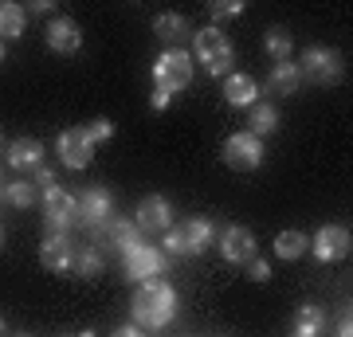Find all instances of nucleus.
Masks as SVG:
<instances>
[{
	"label": "nucleus",
	"mask_w": 353,
	"mask_h": 337,
	"mask_svg": "<svg viewBox=\"0 0 353 337\" xmlns=\"http://www.w3.org/2000/svg\"><path fill=\"white\" fill-rule=\"evenodd\" d=\"M130 314L145 329H165L176 314V290L169 283H161V278H150V283L138 287V294L130 302Z\"/></svg>",
	"instance_id": "f257e3e1"
},
{
	"label": "nucleus",
	"mask_w": 353,
	"mask_h": 337,
	"mask_svg": "<svg viewBox=\"0 0 353 337\" xmlns=\"http://www.w3.org/2000/svg\"><path fill=\"white\" fill-rule=\"evenodd\" d=\"M192 51H196V59L204 63V71H208L212 79L232 75L236 55H232V43H228V36L220 32V28H201V32L192 36Z\"/></svg>",
	"instance_id": "f03ea898"
},
{
	"label": "nucleus",
	"mask_w": 353,
	"mask_h": 337,
	"mask_svg": "<svg viewBox=\"0 0 353 337\" xmlns=\"http://www.w3.org/2000/svg\"><path fill=\"white\" fill-rule=\"evenodd\" d=\"M216 243V227L212 220H204V216H196V220H185V224H176L165 232V255H201V251H208Z\"/></svg>",
	"instance_id": "7ed1b4c3"
},
{
	"label": "nucleus",
	"mask_w": 353,
	"mask_h": 337,
	"mask_svg": "<svg viewBox=\"0 0 353 337\" xmlns=\"http://www.w3.org/2000/svg\"><path fill=\"white\" fill-rule=\"evenodd\" d=\"M153 83H157V90H165V94L185 90L192 83V55L181 51V48H169L161 59L153 63Z\"/></svg>",
	"instance_id": "20e7f679"
},
{
	"label": "nucleus",
	"mask_w": 353,
	"mask_h": 337,
	"mask_svg": "<svg viewBox=\"0 0 353 337\" xmlns=\"http://www.w3.org/2000/svg\"><path fill=\"white\" fill-rule=\"evenodd\" d=\"M220 153H224V165L228 169H236V173H252V169L263 165V141L255 138V134H248V130L232 134Z\"/></svg>",
	"instance_id": "39448f33"
},
{
	"label": "nucleus",
	"mask_w": 353,
	"mask_h": 337,
	"mask_svg": "<svg viewBox=\"0 0 353 337\" xmlns=\"http://www.w3.org/2000/svg\"><path fill=\"white\" fill-rule=\"evenodd\" d=\"M299 75L314 79L318 87H334L341 79V55L334 48H310L299 63Z\"/></svg>",
	"instance_id": "423d86ee"
},
{
	"label": "nucleus",
	"mask_w": 353,
	"mask_h": 337,
	"mask_svg": "<svg viewBox=\"0 0 353 337\" xmlns=\"http://www.w3.org/2000/svg\"><path fill=\"white\" fill-rule=\"evenodd\" d=\"M43 220H48L51 232H63L67 236V227L79 224V200L71 196V192H63V188L55 185L43 192Z\"/></svg>",
	"instance_id": "0eeeda50"
},
{
	"label": "nucleus",
	"mask_w": 353,
	"mask_h": 337,
	"mask_svg": "<svg viewBox=\"0 0 353 337\" xmlns=\"http://www.w3.org/2000/svg\"><path fill=\"white\" fill-rule=\"evenodd\" d=\"M165 267H169V255L161 247H150V243H141L126 255V278H134V283H150Z\"/></svg>",
	"instance_id": "6e6552de"
},
{
	"label": "nucleus",
	"mask_w": 353,
	"mask_h": 337,
	"mask_svg": "<svg viewBox=\"0 0 353 337\" xmlns=\"http://www.w3.org/2000/svg\"><path fill=\"white\" fill-rule=\"evenodd\" d=\"M310 247H314V259H322V263H338V259H345V255H350V247H353L350 227H341V224L318 227V236L310 239Z\"/></svg>",
	"instance_id": "1a4fd4ad"
},
{
	"label": "nucleus",
	"mask_w": 353,
	"mask_h": 337,
	"mask_svg": "<svg viewBox=\"0 0 353 337\" xmlns=\"http://www.w3.org/2000/svg\"><path fill=\"white\" fill-rule=\"evenodd\" d=\"M220 251H224V259H228V263H236V267H248V263L259 255L255 232H252V227H243V224H232L224 236H220Z\"/></svg>",
	"instance_id": "9d476101"
},
{
	"label": "nucleus",
	"mask_w": 353,
	"mask_h": 337,
	"mask_svg": "<svg viewBox=\"0 0 353 337\" xmlns=\"http://www.w3.org/2000/svg\"><path fill=\"white\" fill-rule=\"evenodd\" d=\"M39 263L55 271V275H67L71 271V263H75V243L63 236V232H51L43 243H39Z\"/></svg>",
	"instance_id": "9b49d317"
},
{
	"label": "nucleus",
	"mask_w": 353,
	"mask_h": 337,
	"mask_svg": "<svg viewBox=\"0 0 353 337\" xmlns=\"http://www.w3.org/2000/svg\"><path fill=\"white\" fill-rule=\"evenodd\" d=\"M55 150H59V161H63L67 169H87V165L94 161V145L83 138V130H79V125H75V130H63V134H59Z\"/></svg>",
	"instance_id": "f8f14e48"
},
{
	"label": "nucleus",
	"mask_w": 353,
	"mask_h": 337,
	"mask_svg": "<svg viewBox=\"0 0 353 337\" xmlns=\"http://www.w3.org/2000/svg\"><path fill=\"white\" fill-rule=\"evenodd\" d=\"M134 224L141 227V232H169L173 227V208H169V200L165 196H145L138 204V216H134Z\"/></svg>",
	"instance_id": "ddd939ff"
},
{
	"label": "nucleus",
	"mask_w": 353,
	"mask_h": 337,
	"mask_svg": "<svg viewBox=\"0 0 353 337\" xmlns=\"http://www.w3.org/2000/svg\"><path fill=\"white\" fill-rule=\"evenodd\" d=\"M79 200V220L87 227H94L99 232L106 220H110V208H114V200H110V192L106 188H87L83 196H75Z\"/></svg>",
	"instance_id": "4468645a"
},
{
	"label": "nucleus",
	"mask_w": 353,
	"mask_h": 337,
	"mask_svg": "<svg viewBox=\"0 0 353 337\" xmlns=\"http://www.w3.org/2000/svg\"><path fill=\"white\" fill-rule=\"evenodd\" d=\"M48 48L55 51V55H75V51L83 48V32H79V24L71 16H55L48 24Z\"/></svg>",
	"instance_id": "2eb2a0df"
},
{
	"label": "nucleus",
	"mask_w": 353,
	"mask_h": 337,
	"mask_svg": "<svg viewBox=\"0 0 353 337\" xmlns=\"http://www.w3.org/2000/svg\"><path fill=\"white\" fill-rule=\"evenodd\" d=\"M94 236H99L102 243L118 247L122 255H130L134 247H141V227H138V224H130V220H106V224H102Z\"/></svg>",
	"instance_id": "dca6fc26"
},
{
	"label": "nucleus",
	"mask_w": 353,
	"mask_h": 337,
	"mask_svg": "<svg viewBox=\"0 0 353 337\" xmlns=\"http://www.w3.org/2000/svg\"><path fill=\"white\" fill-rule=\"evenodd\" d=\"M8 165H12L16 173H36L39 165H43V145H39V138H16L8 145Z\"/></svg>",
	"instance_id": "f3484780"
},
{
	"label": "nucleus",
	"mask_w": 353,
	"mask_h": 337,
	"mask_svg": "<svg viewBox=\"0 0 353 337\" xmlns=\"http://www.w3.org/2000/svg\"><path fill=\"white\" fill-rule=\"evenodd\" d=\"M224 99L228 106H255L259 102V83H255L252 75H232L224 79Z\"/></svg>",
	"instance_id": "a211bd4d"
},
{
	"label": "nucleus",
	"mask_w": 353,
	"mask_h": 337,
	"mask_svg": "<svg viewBox=\"0 0 353 337\" xmlns=\"http://www.w3.org/2000/svg\"><path fill=\"white\" fill-rule=\"evenodd\" d=\"M299 83H303V75H299V63H275L271 67V75H267V94H294L299 90Z\"/></svg>",
	"instance_id": "6ab92c4d"
},
{
	"label": "nucleus",
	"mask_w": 353,
	"mask_h": 337,
	"mask_svg": "<svg viewBox=\"0 0 353 337\" xmlns=\"http://www.w3.org/2000/svg\"><path fill=\"white\" fill-rule=\"evenodd\" d=\"M310 251V236L299 232V227H287V232H279L275 236V255L279 259H299Z\"/></svg>",
	"instance_id": "aec40b11"
},
{
	"label": "nucleus",
	"mask_w": 353,
	"mask_h": 337,
	"mask_svg": "<svg viewBox=\"0 0 353 337\" xmlns=\"http://www.w3.org/2000/svg\"><path fill=\"white\" fill-rule=\"evenodd\" d=\"M248 110H252V118H248V134L263 138V134H275L279 130V110L271 106V102H255V106H248Z\"/></svg>",
	"instance_id": "412c9836"
},
{
	"label": "nucleus",
	"mask_w": 353,
	"mask_h": 337,
	"mask_svg": "<svg viewBox=\"0 0 353 337\" xmlns=\"http://www.w3.org/2000/svg\"><path fill=\"white\" fill-rule=\"evenodd\" d=\"M153 32H157V39H161V43H181V39L189 36V24H185V16L161 12L157 20H153Z\"/></svg>",
	"instance_id": "4be33fe9"
},
{
	"label": "nucleus",
	"mask_w": 353,
	"mask_h": 337,
	"mask_svg": "<svg viewBox=\"0 0 353 337\" xmlns=\"http://www.w3.org/2000/svg\"><path fill=\"white\" fill-rule=\"evenodd\" d=\"M24 8L20 4H12V0H4L0 4V39H16V36H24Z\"/></svg>",
	"instance_id": "5701e85b"
},
{
	"label": "nucleus",
	"mask_w": 353,
	"mask_h": 337,
	"mask_svg": "<svg viewBox=\"0 0 353 337\" xmlns=\"http://www.w3.org/2000/svg\"><path fill=\"white\" fill-rule=\"evenodd\" d=\"M322 325H326L322 306H299V314H294V334L299 337H318Z\"/></svg>",
	"instance_id": "b1692460"
},
{
	"label": "nucleus",
	"mask_w": 353,
	"mask_h": 337,
	"mask_svg": "<svg viewBox=\"0 0 353 337\" xmlns=\"http://www.w3.org/2000/svg\"><path fill=\"white\" fill-rule=\"evenodd\" d=\"M263 48H267V55H271L275 63H287V55L294 51V39H290L287 28H271V32L263 36Z\"/></svg>",
	"instance_id": "393cba45"
},
{
	"label": "nucleus",
	"mask_w": 353,
	"mask_h": 337,
	"mask_svg": "<svg viewBox=\"0 0 353 337\" xmlns=\"http://www.w3.org/2000/svg\"><path fill=\"white\" fill-rule=\"evenodd\" d=\"M71 271L79 278H99L102 275V255L94 247H75V263H71Z\"/></svg>",
	"instance_id": "a878e982"
},
{
	"label": "nucleus",
	"mask_w": 353,
	"mask_h": 337,
	"mask_svg": "<svg viewBox=\"0 0 353 337\" xmlns=\"http://www.w3.org/2000/svg\"><path fill=\"white\" fill-rule=\"evenodd\" d=\"M4 200H8L12 208H32V204H36V185H32V181H12V185L4 188Z\"/></svg>",
	"instance_id": "bb28decb"
},
{
	"label": "nucleus",
	"mask_w": 353,
	"mask_h": 337,
	"mask_svg": "<svg viewBox=\"0 0 353 337\" xmlns=\"http://www.w3.org/2000/svg\"><path fill=\"white\" fill-rule=\"evenodd\" d=\"M79 130H83V138H87L90 145H99V141H110V138H114V125H110V118H94V122L79 125Z\"/></svg>",
	"instance_id": "cd10ccee"
},
{
	"label": "nucleus",
	"mask_w": 353,
	"mask_h": 337,
	"mask_svg": "<svg viewBox=\"0 0 353 337\" xmlns=\"http://www.w3.org/2000/svg\"><path fill=\"white\" fill-rule=\"evenodd\" d=\"M208 12H212V20H228V16H240L243 4H240V0H212V4H208Z\"/></svg>",
	"instance_id": "c85d7f7f"
},
{
	"label": "nucleus",
	"mask_w": 353,
	"mask_h": 337,
	"mask_svg": "<svg viewBox=\"0 0 353 337\" xmlns=\"http://www.w3.org/2000/svg\"><path fill=\"white\" fill-rule=\"evenodd\" d=\"M248 278H252V283H267V278H271V263L255 255V259L248 263Z\"/></svg>",
	"instance_id": "c756f323"
},
{
	"label": "nucleus",
	"mask_w": 353,
	"mask_h": 337,
	"mask_svg": "<svg viewBox=\"0 0 353 337\" xmlns=\"http://www.w3.org/2000/svg\"><path fill=\"white\" fill-rule=\"evenodd\" d=\"M32 185H39L43 192H48V188H55V169H48V165H39V169H36V181H32Z\"/></svg>",
	"instance_id": "7c9ffc66"
},
{
	"label": "nucleus",
	"mask_w": 353,
	"mask_h": 337,
	"mask_svg": "<svg viewBox=\"0 0 353 337\" xmlns=\"http://www.w3.org/2000/svg\"><path fill=\"white\" fill-rule=\"evenodd\" d=\"M338 337H353V322H350V310H341V318H338Z\"/></svg>",
	"instance_id": "2f4dec72"
},
{
	"label": "nucleus",
	"mask_w": 353,
	"mask_h": 337,
	"mask_svg": "<svg viewBox=\"0 0 353 337\" xmlns=\"http://www.w3.org/2000/svg\"><path fill=\"white\" fill-rule=\"evenodd\" d=\"M169 99H173V94H165V90H153L150 106H153V110H165V106H169Z\"/></svg>",
	"instance_id": "473e14b6"
},
{
	"label": "nucleus",
	"mask_w": 353,
	"mask_h": 337,
	"mask_svg": "<svg viewBox=\"0 0 353 337\" xmlns=\"http://www.w3.org/2000/svg\"><path fill=\"white\" fill-rule=\"evenodd\" d=\"M110 337H141V329L138 325H122V329H114Z\"/></svg>",
	"instance_id": "72a5a7b5"
},
{
	"label": "nucleus",
	"mask_w": 353,
	"mask_h": 337,
	"mask_svg": "<svg viewBox=\"0 0 353 337\" xmlns=\"http://www.w3.org/2000/svg\"><path fill=\"white\" fill-rule=\"evenodd\" d=\"M75 337H94V334H90V329H83V334H75Z\"/></svg>",
	"instance_id": "f704fd0d"
},
{
	"label": "nucleus",
	"mask_w": 353,
	"mask_h": 337,
	"mask_svg": "<svg viewBox=\"0 0 353 337\" xmlns=\"http://www.w3.org/2000/svg\"><path fill=\"white\" fill-rule=\"evenodd\" d=\"M0 63H4V39H0Z\"/></svg>",
	"instance_id": "c9c22d12"
},
{
	"label": "nucleus",
	"mask_w": 353,
	"mask_h": 337,
	"mask_svg": "<svg viewBox=\"0 0 353 337\" xmlns=\"http://www.w3.org/2000/svg\"><path fill=\"white\" fill-rule=\"evenodd\" d=\"M0 337H4V318H0Z\"/></svg>",
	"instance_id": "e433bc0d"
},
{
	"label": "nucleus",
	"mask_w": 353,
	"mask_h": 337,
	"mask_svg": "<svg viewBox=\"0 0 353 337\" xmlns=\"http://www.w3.org/2000/svg\"><path fill=\"white\" fill-rule=\"evenodd\" d=\"M12 337H32V334H12Z\"/></svg>",
	"instance_id": "4c0bfd02"
},
{
	"label": "nucleus",
	"mask_w": 353,
	"mask_h": 337,
	"mask_svg": "<svg viewBox=\"0 0 353 337\" xmlns=\"http://www.w3.org/2000/svg\"><path fill=\"white\" fill-rule=\"evenodd\" d=\"M0 243H4V239H0Z\"/></svg>",
	"instance_id": "58836bf2"
},
{
	"label": "nucleus",
	"mask_w": 353,
	"mask_h": 337,
	"mask_svg": "<svg viewBox=\"0 0 353 337\" xmlns=\"http://www.w3.org/2000/svg\"><path fill=\"white\" fill-rule=\"evenodd\" d=\"M294 337H299V334H294Z\"/></svg>",
	"instance_id": "ea45409f"
}]
</instances>
